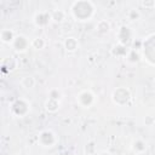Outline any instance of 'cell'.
Masks as SVG:
<instances>
[{
  "label": "cell",
  "mask_w": 155,
  "mask_h": 155,
  "mask_svg": "<svg viewBox=\"0 0 155 155\" xmlns=\"http://www.w3.org/2000/svg\"><path fill=\"white\" fill-rule=\"evenodd\" d=\"M78 102L80 105H82L84 108H88L93 102H94V94L88 91V90H85V91H81L78 96Z\"/></svg>",
  "instance_id": "cell-1"
},
{
  "label": "cell",
  "mask_w": 155,
  "mask_h": 155,
  "mask_svg": "<svg viewBox=\"0 0 155 155\" xmlns=\"http://www.w3.org/2000/svg\"><path fill=\"white\" fill-rule=\"evenodd\" d=\"M39 142L42 144V147H52L56 143V136L52 131H42L39 136Z\"/></svg>",
  "instance_id": "cell-2"
},
{
  "label": "cell",
  "mask_w": 155,
  "mask_h": 155,
  "mask_svg": "<svg viewBox=\"0 0 155 155\" xmlns=\"http://www.w3.org/2000/svg\"><path fill=\"white\" fill-rule=\"evenodd\" d=\"M12 45H13V48H15L16 51H18V52H23V51L27 50L29 42H28V40H27L25 36L18 35V36H16V39L13 40Z\"/></svg>",
  "instance_id": "cell-3"
},
{
  "label": "cell",
  "mask_w": 155,
  "mask_h": 155,
  "mask_svg": "<svg viewBox=\"0 0 155 155\" xmlns=\"http://www.w3.org/2000/svg\"><path fill=\"white\" fill-rule=\"evenodd\" d=\"M51 19V15L47 13V12H38L35 16H34V23L39 27H42V25H46Z\"/></svg>",
  "instance_id": "cell-4"
},
{
  "label": "cell",
  "mask_w": 155,
  "mask_h": 155,
  "mask_svg": "<svg viewBox=\"0 0 155 155\" xmlns=\"http://www.w3.org/2000/svg\"><path fill=\"white\" fill-rule=\"evenodd\" d=\"M64 47H65V50L68 52H74V51L78 50L79 42H78V40L75 38L69 36V38H65V40H64Z\"/></svg>",
  "instance_id": "cell-5"
},
{
  "label": "cell",
  "mask_w": 155,
  "mask_h": 155,
  "mask_svg": "<svg viewBox=\"0 0 155 155\" xmlns=\"http://www.w3.org/2000/svg\"><path fill=\"white\" fill-rule=\"evenodd\" d=\"M0 38H1V41H2L4 44H11V42H13V40L16 39L15 33H13L11 29H4V30L1 31Z\"/></svg>",
  "instance_id": "cell-6"
},
{
  "label": "cell",
  "mask_w": 155,
  "mask_h": 155,
  "mask_svg": "<svg viewBox=\"0 0 155 155\" xmlns=\"http://www.w3.org/2000/svg\"><path fill=\"white\" fill-rule=\"evenodd\" d=\"M97 31L99 33V34H107V33H109V30H110V23H109V21H107V19H101L98 23H97Z\"/></svg>",
  "instance_id": "cell-7"
},
{
  "label": "cell",
  "mask_w": 155,
  "mask_h": 155,
  "mask_svg": "<svg viewBox=\"0 0 155 155\" xmlns=\"http://www.w3.org/2000/svg\"><path fill=\"white\" fill-rule=\"evenodd\" d=\"M132 150L136 153H143L147 150V143L142 139H134L132 142Z\"/></svg>",
  "instance_id": "cell-8"
},
{
  "label": "cell",
  "mask_w": 155,
  "mask_h": 155,
  "mask_svg": "<svg viewBox=\"0 0 155 155\" xmlns=\"http://www.w3.org/2000/svg\"><path fill=\"white\" fill-rule=\"evenodd\" d=\"M45 108L47 111L50 113H56L58 109H59V102L56 101V99H52V98H48L45 103Z\"/></svg>",
  "instance_id": "cell-9"
},
{
  "label": "cell",
  "mask_w": 155,
  "mask_h": 155,
  "mask_svg": "<svg viewBox=\"0 0 155 155\" xmlns=\"http://www.w3.org/2000/svg\"><path fill=\"white\" fill-rule=\"evenodd\" d=\"M51 19L56 23H61L65 19V12L63 10H54L51 13Z\"/></svg>",
  "instance_id": "cell-10"
},
{
  "label": "cell",
  "mask_w": 155,
  "mask_h": 155,
  "mask_svg": "<svg viewBox=\"0 0 155 155\" xmlns=\"http://www.w3.org/2000/svg\"><path fill=\"white\" fill-rule=\"evenodd\" d=\"M21 84H22V86H23L24 88H33V87L35 86L36 81H35V79H34L33 76L28 75V76H24V78L21 80Z\"/></svg>",
  "instance_id": "cell-11"
},
{
  "label": "cell",
  "mask_w": 155,
  "mask_h": 155,
  "mask_svg": "<svg viewBox=\"0 0 155 155\" xmlns=\"http://www.w3.org/2000/svg\"><path fill=\"white\" fill-rule=\"evenodd\" d=\"M30 45H31V47L35 48V50H41V48L45 47V40H44L42 38H35V39L31 40Z\"/></svg>",
  "instance_id": "cell-12"
},
{
  "label": "cell",
  "mask_w": 155,
  "mask_h": 155,
  "mask_svg": "<svg viewBox=\"0 0 155 155\" xmlns=\"http://www.w3.org/2000/svg\"><path fill=\"white\" fill-rule=\"evenodd\" d=\"M113 54H115V56H121V54H126V47L124 46V45H121V44H119V45H115L114 47H113Z\"/></svg>",
  "instance_id": "cell-13"
},
{
  "label": "cell",
  "mask_w": 155,
  "mask_h": 155,
  "mask_svg": "<svg viewBox=\"0 0 155 155\" xmlns=\"http://www.w3.org/2000/svg\"><path fill=\"white\" fill-rule=\"evenodd\" d=\"M127 17H128V19H130V21H137V19H139L140 13H139V11H138L137 8H132V10H130V11H128Z\"/></svg>",
  "instance_id": "cell-14"
},
{
  "label": "cell",
  "mask_w": 155,
  "mask_h": 155,
  "mask_svg": "<svg viewBox=\"0 0 155 155\" xmlns=\"http://www.w3.org/2000/svg\"><path fill=\"white\" fill-rule=\"evenodd\" d=\"M127 59L130 61V62H137L138 59H139V54L137 53V51L133 48V50H131L130 52H128V54H127Z\"/></svg>",
  "instance_id": "cell-15"
},
{
  "label": "cell",
  "mask_w": 155,
  "mask_h": 155,
  "mask_svg": "<svg viewBox=\"0 0 155 155\" xmlns=\"http://www.w3.org/2000/svg\"><path fill=\"white\" fill-rule=\"evenodd\" d=\"M59 92H58V90H51L50 91V93H48V98H52V99H56V101H58L59 99Z\"/></svg>",
  "instance_id": "cell-16"
},
{
  "label": "cell",
  "mask_w": 155,
  "mask_h": 155,
  "mask_svg": "<svg viewBox=\"0 0 155 155\" xmlns=\"http://www.w3.org/2000/svg\"><path fill=\"white\" fill-rule=\"evenodd\" d=\"M142 5L145 7V8H153L155 7V1L154 0H145V1H142Z\"/></svg>",
  "instance_id": "cell-17"
},
{
  "label": "cell",
  "mask_w": 155,
  "mask_h": 155,
  "mask_svg": "<svg viewBox=\"0 0 155 155\" xmlns=\"http://www.w3.org/2000/svg\"><path fill=\"white\" fill-rule=\"evenodd\" d=\"M154 122H155V119H154L153 116L147 115V116L144 117V124H145V126H153Z\"/></svg>",
  "instance_id": "cell-18"
},
{
  "label": "cell",
  "mask_w": 155,
  "mask_h": 155,
  "mask_svg": "<svg viewBox=\"0 0 155 155\" xmlns=\"http://www.w3.org/2000/svg\"><path fill=\"white\" fill-rule=\"evenodd\" d=\"M99 155H110V154H109V153H107V151H102Z\"/></svg>",
  "instance_id": "cell-19"
},
{
  "label": "cell",
  "mask_w": 155,
  "mask_h": 155,
  "mask_svg": "<svg viewBox=\"0 0 155 155\" xmlns=\"http://www.w3.org/2000/svg\"><path fill=\"white\" fill-rule=\"evenodd\" d=\"M121 155H126V154H121Z\"/></svg>",
  "instance_id": "cell-20"
}]
</instances>
